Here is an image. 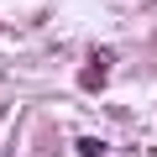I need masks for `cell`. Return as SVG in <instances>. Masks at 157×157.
<instances>
[{
  "label": "cell",
  "mask_w": 157,
  "mask_h": 157,
  "mask_svg": "<svg viewBox=\"0 0 157 157\" xmlns=\"http://www.w3.org/2000/svg\"><path fill=\"white\" fill-rule=\"evenodd\" d=\"M78 84H84V89H100V84H105V63H94V68H84V73H78Z\"/></svg>",
  "instance_id": "1"
}]
</instances>
